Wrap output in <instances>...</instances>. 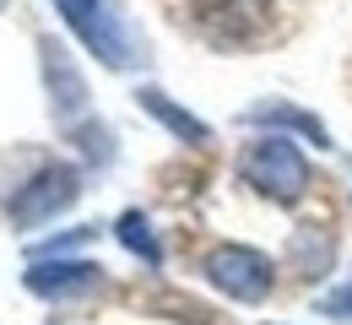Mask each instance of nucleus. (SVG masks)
I'll list each match as a JSON object with an SVG mask.
<instances>
[{
  "instance_id": "6",
  "label": "nucleus",
  "mask_w": 352,
  "mask_h": 325,
  "mask_svg": "<svg viewBox=\"0 0 352 325\" xmlns=\"http://www.w3.org/2000/svg\"><path fill=\"white\" fill-rule=\"evenodd\" d=\"M38 49H44V82H49V98H54V114L82 120L87 114V82H82L71 49H60L54 38H38Z\"/></svg>"
},
{
  "instance_id": "5",
  "label": "nucleus",
  "mask_w": 352,
  "mask_h": 325,
  "mask_svg": "<svg viewBox=\"0 0 352 325\" xmlns=\"http://www.w3.org/2000/svg\"><path fill=\"white\" fill-rule=\"evenodd\" d=\"M28 293L33 298H49V304H76V298H92V293H103V266H92V260H33L28 271Z\"/></svg>"
},
{
  "instance_id": "1",
  "label": "nucleus",
  "mask_w": 352,
  "mask_h": 325,
  "mask_svg": "<svg viewBox=\"0 0 352 325\" xmlns=\"http://www.w3.org/2000/svg\"><path fill=\"white\" fill-rule=\"evenodd\" d=\"M54 5H60L65 27L87 44V54H98V65H109V71L146 65V38L125 16L120 0H54Z\"/></svg>"
},
{
  "instance_id": "11",
  "label": "nucleus",
  "mask_w": 352,
  "mask_h": 325,
  "mask_svg": "<svg viewBox=\"0 0 352 325\" xmlns=\"http://www.w3.org/2000/svg\"><path fill=\"white\" fill-rule=\"evenodd\" d=\"M0 11H6V0H0Z\"/></svg>"
},
{
  "instance_id": "3",
  "label": "nucleus",
  "mask_w": 352,
  "mask_h": 325,
  "mask_svg": "<svg viewBox=\"0 0 352 325\" xmlns=\"http://www.w3.org/2000/svg\"><path fill=\"white\" fill-rule=\"evenodd\" d=\"M201 277L212 282L217 293L239 298V304H265L271 287H276V266L255 244H212L201 255Z\"/></svg>"
},
{
  "instance_id": "9",
  "label": "nucleus",
  "mask_w": 352,
  "mask_h": 325,
  "mask_svg": "<svg viewBox=\"0 0 352 325\" xmlns=\"http://www.w3.org/2000/svg\"><path fill=\"white\" fill-rule=\"evenodd\" d=\"M114 238L131 249L135 260H146V266H157V260H163V249H157V233L146 228V217H141V212H125V217L114 223Z\"/></svg>"
},
{
  "instance_id": "10",
  "label": "nucleus",
  "mask_w": 352,
  "mask_h": 325,
  "mask_svg": "<svg viewBox=\"0 0 352 325\" xmlns=\"http://www.w3.org/2000/svg\"><path fill=\"white\" fill-rule=\"evenodd\" d=\"M314 309H320V315H331V320H352V271L336 282V287H325V293L314 298Z\"/></svg>"
},
{
  "instance_id": "2",
  "label": "nucleus",
  "mask_w": 352,
  "mask_h": 325,
  "mask_svg": "<svg viewBox=\"0 0 352 325\" xmlns=\"http://www.w3.org/2000/svg\"><path fill=\"white\" fill-rule=\"evenodd\" d=\"M239 179L276 206H298L314 190V168H309V157L298 152L293 136H255L239 152Z\"/></svg>"
},
{
  "instance_id": "4",
  "label": "nucleus",
  "mask_w": 352,
  "mask_h": 325,
  "mask_svg": "<svg viewBox=\"0 0 352 325\" xmlns=\"http://www.w3.org/2000/svg\"><path fill=\"white\" fill-rule=\"evenodd\" d=\"M76 201H82V168H71V163H44L28 185L11 195L6 217H11L16 228H44V223H54L60 212H71Z\"/></svg>"
},
{
  "instance_id": "7",
  "label": "nucleus",
  "mask_w": 352,
  "mask_h": 325,
  "mask_svg": "<svg viewBox=\"0 0 352 325\" xmlns=\"http://www.w3.org/2000/svg\"><path fill=\"white\" fill-rule=\"evenodd\" d=\"M135 103H141V109H146L163 131H174L184 146H206V141H212V125H206V120H195L190 109H179L163 87H141V93H135Z\"/></svg>"
},
{
  "instance_id": "8",
  "label": "nucleus",
  "mask_w": 352,
  "mask_h": 325,
  "mask_svg": "<svg viewBox=\"0 0 352 325\" xmlns=\"http://www.w3.org/2000/svg\"><path fill=\"white\" fill-rule=\"evenodd\" d=\"M244 120H250V125H276L282 136H304V141H314V146H331V131H325L309 109H293V103H261V109H250Z\"/></svg>"
}]
</instances>
